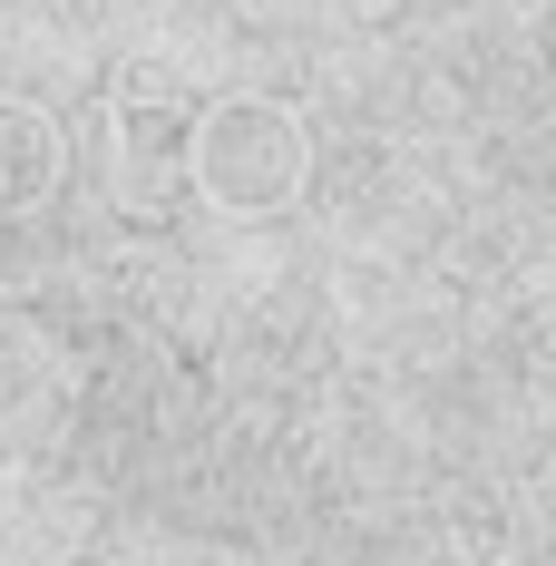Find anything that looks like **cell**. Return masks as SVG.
I'll list each match as a JSON object with an SVG mask.
<instances>
[{"mask_svg": "<svg viewBox=\"0 0 556 566\" xmlns=\"http://www.w3.org/2000/svg\"><path fill=\"white\" fill-rule=\"evenodd\" d=\"M59 186V127L30 108H0V206H40Z\"/></svg>", "mask_w": 556, "mask_h": 566, "instance_id": "3", "label": "cell"}, {"mask_svg": "<svg viewBox=\"0 0 556 566\" xmlns=\"http://www.w3.org/2000/svg\"><path fill=\"white\" fill-rule=\"evenodd\" d=\"M196 196H216L224 216H274L303 196V176H313V127L283 108V98H216V108H196Z\"/></svg>", "mask_w": 556, "mask_h": 566, "instance_id": "1", "label": "cell"}, {"mask_svg": "<svg viewBox=\"0 0 556 566\" xmlns=\"http://www.w3.org/2000/svg\"><path fill=\"white\" fill-rule=\"evenodd\" d=\"M186 157H196V108H186V88H167L157 69L127 78V88H117V196H127V206H157Z\"/></svg>", "mask_w": 556, "mask_h": 566, "instance_id": "2", "label": "cell"}]
</instances>
